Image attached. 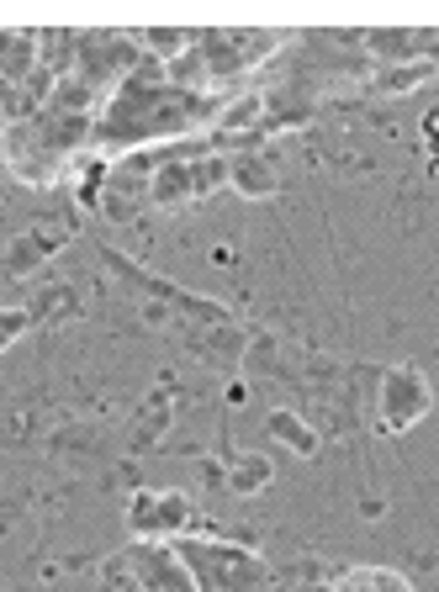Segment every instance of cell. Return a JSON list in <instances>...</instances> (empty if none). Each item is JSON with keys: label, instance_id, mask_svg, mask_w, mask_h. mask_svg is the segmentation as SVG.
Masks as SVG:
<instances>
[{"label": "cell", "instance_id": "cell-1", "mask_svg": "<svg viewBox=\"0 0 439 592\" xmlns=\"http://www.w3.org/2000/svg\"><path fill=\"white\" fill-rule=\"evenodd\" d=\"M429 407H434V392H429L424 370H418V365H392L387 381H381V397H376L381 429H387V434L413 429L418 418H429Z\"/></svg>", "mask_w": 439, "mask_h": 592}, {"label": "cell", "instance_id": "cell-2", "mask_svg": "<svg viewBox=\"0 0 439 592\" xmlns=\"http://www.w3.org/2000/svg\"><path fill=\"white\" fill-rule=\"evenodd\" d=\"M180 561L186 566H207L201 582L207 587H223V592H239L249 577H260V561L249 550H228V545H180Z\"/></svg>", "mask_w": 439, "mask_h": 592}, {"label": "cell", "instance_id": "cell-3", "mask_svg": "<svg viewBox=\"0 0 439 592\" xmlns=\"http://www.w3.org/2000/svg\"><path fill=\"white\" fill-rule=\"evenodd\" d=\"M133 529L149 534V540H159V534H175L180 524H191V503L180 492H138L133 497Z\"/></svg>", "mask_w": 439, "mask_h": 592}, {"label": "cell", "instance_id": "cell-4", "mask_svg": "<svg viewBox=\"0 0 439 592\" xmlns=\"http://www.w3.org/2000/svg\"><path fill=\"white\" fill-rule=\"evenodd\" d=\"M228 185L239 196H276V185H281V175H276V164L270 159H260V154H244V159H233L228 164Z\"/></svg>", "mask_w": 439, "mask_h": 592}, {"label": "cell", "instance_id": "cell-5", "mask_svg": "<svg viewBox=\"0 0 439 592\" xmlns=\"http://www.w3.org/2000/svg\"><path fill=\"white\" fill-rule=\"evenodd\" d=\"M270 439H281L291 455H302V460H313L318 455V429H307V423L297 418V413H286V407H276V413H270Z\"/></svg>", "mask_w": 439, "mask_h": 592}, {"label": "cell", "instance_id": "cell-6", "mask_svg": "<svg viewBox=\"0 0 439 592\" xmlns=\"http://www.w3.org/2000/svg\"><path fill=\"white\" fill-rule=\"evenodd\" d=\"M318 592H413V587H408V577H397V571L360 566V571H344L334 587H318Z\"/></svg>", "mask_w": 439, "mask_h": 592}, {"label": "cell", "instance_id": "cell-7", "mask_svg": "<svg viewBox=\"0 0 439 592\" xmlns=\"http://www.w3.org/2000/svg\"><path fill=\"white\" fill-rule=\"evenodd\" d=\"M270 481H276V466H270L265 455H239V460H233V471H228V487L239 492V497L265 492Z\"/></svg>", "mask_w": 439, "mask_h": 592}, {"label": "cell", "instance_id": "cell-8", "mask_svg": "<svg viewBox=\"0 0 439 592\" xmlns=\"http://www.w3.org/2000/svg\"><path fill=\"white\" fill-rule=\"evenodd\" d=\"M260 111H265V96H239L233 106H223V117H217V127L223 133H244V127L260 122Z\"/></svg>", "mask_w": 439, "mask_h": 592}, {"label": "cell", "instance_id": "cell-9", "mask_svg": "<svg viewBox=\"0 0 439 592\" xmlns=\"http://www.w3.org/2000/svg\"><path fill=\"white\" fill-rule=\"evenodd\" d=\"M429 74H434V59H408V64L381 74V90H413L418 80H429Z\"/></svg>", "mask_w": 439, "mask_h": 592}, {"label": "cell", "instance_id": "cell-10", "mask_svg": "<svg viewBox=\"0 0 439 592\" xmlns=\"http://www.w3.org/2000/svg\"><path fill=\"white\" fill-rule=\"evenodd\" d=\"M48 244H53V233H43V238H38V233H32V238H16V249H11V259H6V265H11L16 275H22V270H32L38 259H48V254H43Z\"/></svg>", "mask_w": 439, "mask_h": 592}, {"label": "cell", "instance_id": "cell-11", "mask_svg": "<svg viewBox=\"0 0 439 592\" xmlns=\"http://www.w3.org/2000/svg\"><path fill=\"white\" fill-rule=\"evenodd\" d=\"M27 323H32V312H22V307H6V312H0V349H6Z\"/></svg>", "mask_w": 439, "mask_h": 592}, {"label": "cell", "instance_id": "cell-12", "mask_svg": "<svg viewBox=\"0 0 439 592\" xmlns=\"http://www.w3.org/2000/svg\"><path fill=\"white\" fill-rule=\"evenodd\" d=\"M143 37H149L154 53H180V43H186L191 32H143Z\"/></svg>", "mask_w": 439, "mask_h": 592}]
</instances>
